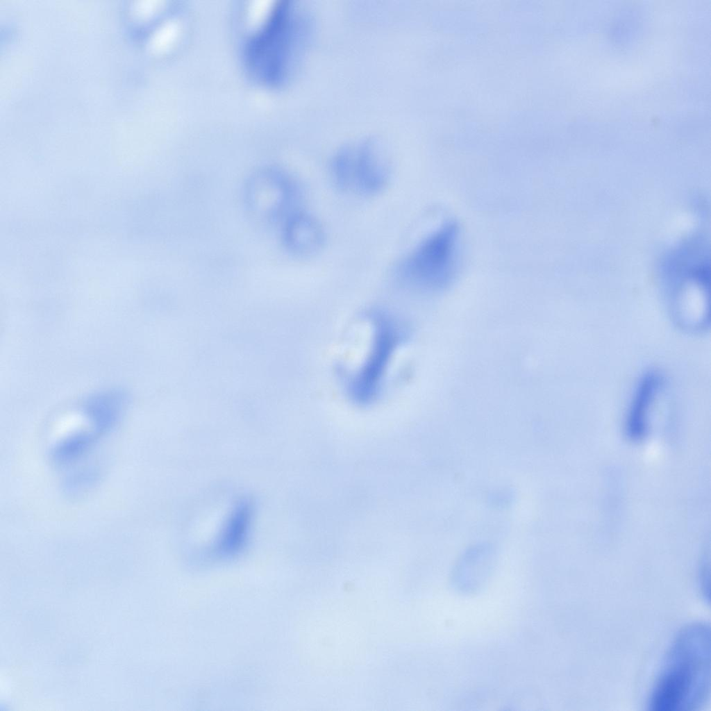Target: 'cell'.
Returning <instances> with one entry per match:
<instances>
[{
  "instance_id": "277c9868",
  "label": "cell",
  "mask_w": 711,
  "mask_h": 711,
  "mask_svg": "<svg viewBox=\"0 0 711 711\" xmlns=\"http://www.w3.org/2000/svg\"><path fill=\"white\" fill-rule=\"evenodd\" d=\"M248 203L259 217L272 221H284L298 210L300 197L296 183L279 170L258 172L250 180L246 190Z\"/></svg>"
},
{
  "instance_id": "ba28073f",
  "label": "cell",
  "mask_w": 711,
  "mask_h": 711,
  "mask_svg": "<svg viewBox=\"0 0 711 711\" xmlns=\"http://www.w3.org/2000/svg\"><path fill=\"white\" fill-rule=\"evenodd\" d=\"M283 240L291 253L310 256L323 246L325 233L316 218L307 212L296 210L283 221Z\"/></svg>"
},
{
  "instance_id": "3957f363",
  "label": "cell",
  "mask_w": 711,
  "mask_h": 711,
  "mask_svg": "<svg viewBox=\"0 0 711 711\" xmlns=\"http://www.w3.org/2000/svg\"><path fill=\"white\" fill-rule=\"evenodd\" d=\"M459 228L446 222L424 239L402 261L401 276L418 287L437 290L453 280L458 261Z\"/></svg>"
},
{
  "instance_id": "7a4b0ae2",
  "label": "cell",
  "mask_w": 711,
  "mask_h": 711,
  "mask_svg": "<svg viewBox=\"0 0 711 711\" xmlns=\"http://www.w3.org/2000/svg\"><path fill=\"white\" fill-rule=\"evenodd\" d=\"M309 30V18L290 1L278 2L250 42V62L268 80L283 79L302 48Z\"/></svg>"
},
{
  "instance_id": "52a82bcc",
  "label": "cell",
  "mask_w": 711,
  "mask_h": 711,
  "mask_svg": "<svg viewBox=\"0 0 711 711\" xmlns=\"http://www.w3.org/2000/svg\"><path fill=\"white\" fill-rule=\"evenodd\" d=\"M662 378L655 371L645 372L638 380L628 408L625 429L628 437L637 442L649 430V417L662 389Z\"/></svg>"
},
{
  "instance_id": "6da1fadb",
  "label": "cell",
  "mask_w": 711,
  "mask_h": 711,
  "mask_svg": "<svg viewBox=\"0 0 711 711\" xmlns=\"http://www.w3.org/2000/svg\"><path fill=\"white\" fill-rule=\"evenodd\" d=\"M710 628L704 623L684 627L672 642L653 687V711H687L702 705L710 686Z\"/></svg>"
},
{
  "instance_id": "9c48e42d",
  "label": "cell",
  "mask_w": 711,
  "mask_h": 711,
  "mask_svg": "<svg viewBox=\"0 0 711 711\" xmlns=\"http://www.w3.org/2000/svg\"><path fill=\"white\" fill-rule=\"evenodd\" d=\"M246 511L245 508L237 511L235 516L231 521L228 530L224 534V546L228 550L238 546L243 540L246 528Z\"/></svg>"
},
{
  "instance_id": "5b68a950",
  "label": "cell",
  "mask_w": 711,
  "mask_h": 711,
  "mask_svg": "<svg viewBox=\"0 0 711 711\" xmlns=\"http://www.w3.org/2000/svg\"><path fill=\"white\" fill-rule=\"evenodd\" d=\"M376 322L370 356L351 382L352 395L361 402L373 399L378 393L388 361L400 337L396 325L390 319L380 317Z\"/></svg>"
},
{
  "instance_id": "8992f818",
  "label": "cell",
  "mask_w": 711,
  "mask_h": 711,
  "mask_svg": "<svg viewBox=\"0 0 711 711\" xmlns=\"http://www.w3.org/2000/svg\"><path fill=\"white\" fill-rule=\"evenodd\" d=\"M346 146L351 165V190L364 195L382 191L389 180V169L377 144L364 140Z\"/></svg>"
}]
</instances>
